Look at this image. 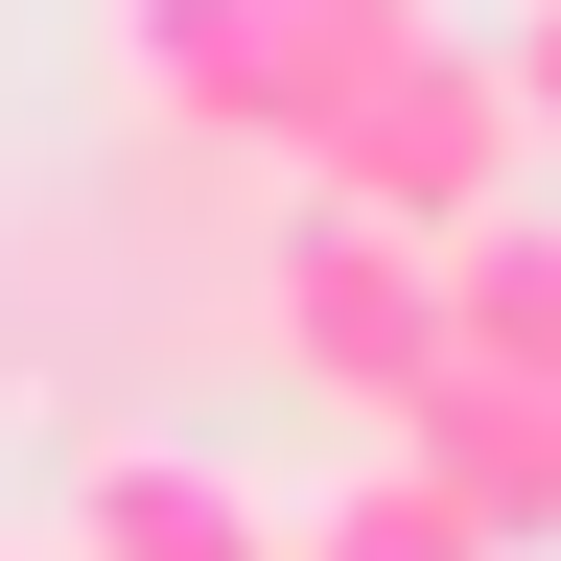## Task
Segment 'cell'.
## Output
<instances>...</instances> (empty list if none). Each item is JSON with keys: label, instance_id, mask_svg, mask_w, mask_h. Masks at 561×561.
<instances>
[{"label": "cell", "instance_id": "10", "mask_svg": "<svg viewBox=\"0 0 561 561\" xmlns=\"http://www.w3.org/2000/svg\"><path fill=\"white\" fill-rule=\"evenodd\" d=\"M0 561H24V538H0Z\"/></svg>", "mask_w": 561, "mask_h": 561}, {"label": "cell", "instance_id": "4", "mask_svg": "<svg viewBox=\"0 0 561 561\" xmlns=\"http://www.w3.org/2000/svg\"><path fill=\"white\" fill-rule=\"evenodd\" d=\"M398 468L445 491L491 561H561V398H538V375H445V398L398 421Z\"/></svg>", "mask_w": 561, "mask_h": 561}, {"label": "cell", "instance_id": "1", "mask_svg": "<svg viewBox=\"0 0 561 561\" xmlns=\"http://www.w3.org/2000/svg\"><path fill=\"white\" fill-rule=\"evenodd\" d=\"M257 328H280V375H305L328 421H375V445H398V421L421 398H445V257H421V234H375V210H280V257H257Z\"/></svg>", "mask_w": 561, "mask_h": 561}, {"label": "cell", "instance_id": "8", "mask_svg": "<svg viewBox=\"0 0 561 561\" xmlns=\"http://www.w3.org/2000/svg\"><path fill=\"white\" fill-rule=\"evenodd\" d=\"M280 561H491V538H468V515H445V491H421V468L375 445V468H351V491H328V515H280Z\"/></svg>", "mask_w": 561, "mask_h": 561}, {"label": "cell", "instance_id": "2", "mask_svg": "<svg viewBox=\"0 0 561 561\" xmlns=\"http://www.w3.org/2000/svg\"><path fill=\"white\" fill-rule=\"evenodd\" d=\"M515 164H538V117H515V70H491L468 24H421L375 94L305 140V187H328V210H375V234H421V257H445L468 210H515Z\"/></svg>", "mask_w": 561, "mask_h": 561}, {"label": "cell", "instance_id": "5", "mask_svg": "<svg viewBox=\"0 0 561 561\" xmlns=\"http://www.w3.org/2000/svg\"><path fill=\"white\" fill-rule=\"evenodd\" d=\"M47 561H280V515H257L210 445H94V468H70V538H47Z\"/></svg>", "mask_w": 561, "mask_h": 561}, {"label": "cell", "instance_id": "3", "mask_svg": "<svg viewBox=\"0 0 561 561\" xmlns=\"http://www.w3.org/2000/svg\"><path fill=\"white\" fill-rule=\"evenodd\" d=\"M117 94L187 164H280V0H117Z\"/></svg>", "mask_w": 561, "mask_h": 561}, {"label": "cell", "instance_id": "9", "mask_svg": "<svg viewBox=\"0 0 561 561\" xmlns=\"http://www.w3.org/2000/svg\"><path fill=\"white\" fill-rule=\"evenodd\" d=\"M491 70H515V117L561 140V0H515V47H491Z\"/></svg>", "mask_w": 561, "mask_h": 561}, {"label": "cell", "instance_id": "6", "mask_svg": "<svg viewBox=\"0 0 561 561\" xmlns=\"http://www.w3.org/2000/svg\"><path fill=\"white\" fill-rule=\"evenodd\" d=\"M445 375H538V398H561V210H538V187L445 234Z\"/></svg>", "mask_w": 561, "mask_h": 561}, {"label": "cell", "instance_id": "7", "mask_svg": "<svg viewBox=\"0 0 561 561\" xmlns=\"http://www.w3.org/2000/svg\"><path fill=\"white\" fill-rule=\"evenodd\" d=\"M421 24H445V0H280V164H305V140H328L351 94H375V70H398Z\"/></svg>", "mask_w": 561, "mask_h": 561}]
</instances>
